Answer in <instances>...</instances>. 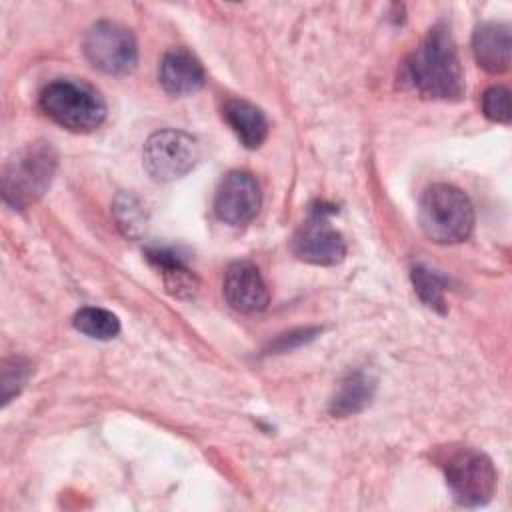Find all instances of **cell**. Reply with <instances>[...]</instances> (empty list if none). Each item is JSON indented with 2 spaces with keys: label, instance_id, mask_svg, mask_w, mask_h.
<instances>
[{
  "label": "cell",
  "instance_id": "obj_11",
  "mask_svg": "<svg viewBox=\"0 0 512 512\" xmlns=\"http://www.w3.org/2000/svg\"><path fill=\"white\" fill-rule=\"evenodd\" d=\"M158 78L162 88L172 96H190L206 82L200 60L186 48H174L164 54Z\"/></svg>",
  "mask_w": 512,
  "mask_h": 512
},
{
  "label": "cell",
  "instance_id": "obj_9",
  "mask_svg": "<svg viewBox=\"0 0 512 512\" xmlns=\"http://www.w3.org/2000/svg\"><path fill=\"white\" fill-rule=\"evenodd\" d=\"M262 206V192L256 178L248 172L234 170L218 186L214 198L216 216L230 226H244L256 218Z\"/></svg>",
  "mask_w": 512,
  "mask_h": 512
},
{
  "label": "cell",
  "instance_id": "obj_4",
  "mask_svg": "<svg viewBox=\"0 0 512 512\" xmlns=\"http://www.w3.org/2000/svg\"><path fill=\"white\" fill-rule=\"evenodd\" d=\"M56 168V154L50 144L36 142L14 154L2 174L4 200L14 208H26L36 202L50 186Z\"/></svg>",
  "mask_w": 512,
  "mask_h": 512
},
{
  "label": "cell",
  "instance_id": "obj_10",
  "mask_svg": "<svg viewBox=\"0 0 512 512\" xmlns=\"http://www.w3.org/2000/svg\"><path fill=\"white\" fill-rule=\"evenodd\" d=\"M222 290L226 302L240 312H260L270 302V292L260 270L246 260L228 266Z\"/></svg>",
  "mask_w": 512,
  "mask_h": 512
},
{
  "label": "cell",
  "instance_id": "obj_20",
  "mask_svg": "<svg viewBox=\"0 0 512 512\" xmlns=\"http://www.w3.org/2000/svg\"><path fill=\"white\" fill-rule=\"evenodd\" d=\"M482 112L492 122H510V92L504 86H492L482 96Z\"/></svg>",
  "mask_w": 512,
  "mask_h": 512
},
{
  "label": "cell",
  "instance_id": "obj_14",
  "mask_svg": "<svg viewBox=\"0 0 512 512\" xmlns=\"http://www.w3.org/2000/svg\"><path fill=\"white\" fill-rule=\"evenodd\" d=\"M146 258L162 272L164 284L170 294L178 298H190L198 286L196 276L190 272V268L182 262V258L170 250V248H148Z\"/></svg>",
  "mask_w": 512,
  "mask_h": 512
},
{
  "label": "cell",
  "instance_id": "obj_16",
  "mask_svg": "<svg viewBox=\"0 0 512 512\" xmlns=\"http://www.w3.org/2000/svg\"><path fill=\"white\" fill-rule=\"evenodd\" d=\"M74 328L94 340H112L120 332V320L104 308L86 306L76 312Z\"/></svg>",
  "mask_w": 512,
  "mask_h": 512
},
{
  "label": "cell",
  "instance_id": "obj_7",
  "mask_svg": "<svg viewBox=\"0 0 512 512\" xmlns=\"http://www.w3.org/2000/svg\"><path fill=\"white\" fill-rule=\"evenodd\" d=\"M198 160L196 140L182 130L154 132L144 144V168L158 182H172L188 174Z\"/></svg>",
  "mask_w": 512,
  "mask_h": 512
},
{
  "label": "cell",
  "instance_id": "obj_1",
  "mask_svg": "<svg viewBox=\"0 0 512 512\" xmlns=\"http://www.w3.org/2000/svg\"><path fill=\"white\" fill-rule=\"evenodd\" d=\"M406 78L424 98H462L464 72L448 28L434 26L426 34L406 62Z\"/></svg>",
  "mask_w": 512,
  "mask_h": 512
},
{
  "label": "cell",
  "instance_id": "obj_18",
  "mask_svg": "<svg viewBox=\"0 0 512 512\" xmlns=\"http://www.w3.org/2000/svg\"><path fill=\"white\" fill-rule=\"evenodd\" d=\"M114 216L118 222V228L122 230L124 236L138 238L144 228H146V214L142 204L130 196V194H120L114 202Z\"/></svg>",
  "mask_w": 512,
  "mask_h": 512
},
{
  "label": "cell",
  "instance_id": "obj_2",
  "mask_svg": "<svg viewBox=\"0 0 512 512\" xmlns=\"http://www.w3.org/2000/svg\"><path fill=\"white\" fill-rule=\"evenodd\" d=\"M422 232L436 244H458L472 234L474 206L466 192L452 184H434L418 208Z\"/></svg>",
  "mask_w": 512,
  "mask_h": 512
},
{
  "label": "cell",
  "instance_id": "obj_6",
  "mask_svg": "<svg viewBox=\"0 0 512 512\" xmlns=\"http://www.w3.org/2000/svg\"><path fill=\"white\" fill-rule=\"evenodd\" d=\"M84 56L100 72L124 76L138 62V46L128 28L112 20H100L84 36Z\"/></svg>",
  "mask_w": 512,
  "mask_h": 512
},
{
  "label": "cell",
  "instance_id": "obj_13",
  "mask_svg": "<svg viewBox=\"0 0 512 512\" xmlns=\"http://www.w3.org/2000/svg\"><path fill=\"white\" fill-rule=\"evenodd\" d=\"M222 116L246 148H258L268 136V120L264 112L246 100H228L222 108Z\"/></svg>",
  "mask_w": 512,
  "mask_h": 512
},
{
  "label": "cell",
  "instance_id": "obj_15",
  "mask_svg": "<svg viewBox=\"0 0 512 512\" xmlns=\"http://www.w3.org/2000/svg\"><path fill=\"white\" fill-rule=\"evenodd\" d=\"M374 390H376V380L368 372H364V370L350 372L340 382V386L330 402V412L340 418L356 414L368 406V402L374 396Z\"/></svg>",
  "mask_w": 512,
  "mask_h": 512
},
{
  "label": "cell",
  "instance_id": "obj_19",
  "mask_svg": "<svg viewBox=\"0 0 512 512\" xmlns=\"http://www.w3.org/2000/svg\"><path fill=\"white\" fill-rule=\"evenodd\" d=\"M30 376V364L22 358L4 360L2 364V402H10L12 396L20 392Z\"/></svg>",
  "mask_w": 512,
  "mask_h": 512
},
{
  "label": "cell",
  "instance_id": "obj_12",
  "mask_svg": "<svg viewBox=\"0 0 512 512\" xmlns=\"http://www.w3.org/2000/svg\"><path fill=\"white\" fill-rule=\"evenodd\" d=\"M472 50L478 66L486 72L500 74L510 68L512 36L504 22H482L472 36Z\"/></svg>",
  "mask_w": 512,
  "mask_h": 512
},
{
  "label": "cell",
  "instance_id": "obj_3",
  "mask_svg": "<svg viewBox=\"0 0 512 512\" xmlns=\"http://www.w3.org/2000/svg\"><path fill=\"white\" fill-rule=\"evenodd\" d=\"M40 108L70 132H94L106 118L102 96L80 80H54L40 94Z\"/></svg>",
  "mask_w": 512,
  "mask_h": 512
},
{
  "label": "cell",
  "instance_id": "obj_17",
  "mask_svg": "<svg viewBox=\"0 0 512 512\" xmlns=\"http://www.w3.org/2000/svg\"><path fill=\"white\" fill-rule=\"evenodd\" d=\"M412 282H414L416 294L420 296V300L428 308H432V310H436L440 314L446 312L444 280L434 270H430V268H426L422 264H416L412 268Z\"/></svg>",
  "mask_w": 512,
  "mask_h": 512
},
{
  "label": "cell",
  "instance_id": "obj_5",
  "mask_svg": "<svg viewBox=\"0 0 512 512\" xmlns=\"http://www.w3.org/2000/svg\"><path fill=\"white\" fill-rule=\"evenodd\" d=\"M442 468L454 500L462 506H482L496 492V468L480 450L458 448L448 454Z\"/></svg>",
  "mask_w": 512,
  "mask_h": 512
},
{
  "label": "cell",
  "instance_id": "obj_8",
  "mask_svg": "<svg viewBox=\"0 0 512 512\" xmlns=\"http://www.w3.org/2000/svg\"><path fill=\"white\" fill-rule=\"evenodd\" d=\"M292 252L296 258L316 266H334L346 254L342 234L332 228L322 208L312 212V218L294 234Z\"/></svg>",
  "mask_w": 512,
  "mask_h": 512
}]
</instances>
